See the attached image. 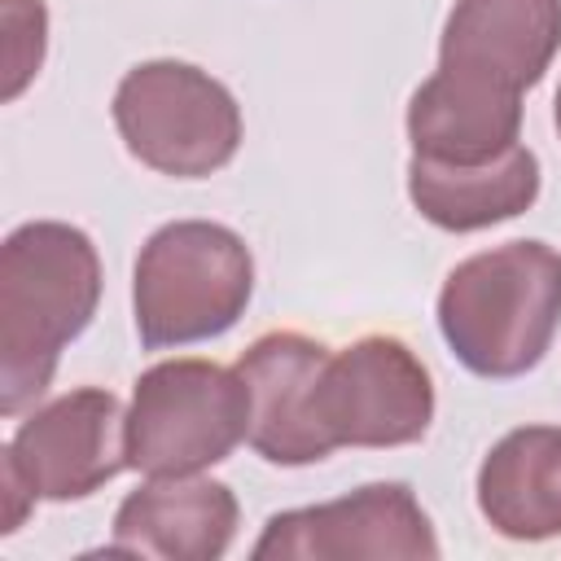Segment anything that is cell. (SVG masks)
<instances>
[{
  "label": "cell",
  "mask_w": 561,
  "mask_h": 561,
  "mask_svg": "<svg viewBox=\"0 0 561 561\" xmlns=\"http://www.w3.org/2000/svg\"><path fill=\"white\" fill-rule=\"evenodd\" d=\"M101 259L83 228L31 219L0 245V412H26L53 381L61 351L92 324Z\"/></svg>",
  "instance_id": "obj_1"
},
{
  "label": "cell",
  "mask_w": 561,
  "mask_h": 561,
  "mask_svg": "<svg viewBox=\"0 0 561 561\" xmlns=\"http://www.w3.org/2000/svg\"><path fill=\"white\" fill-rule=\"evenodd\" d=\"M561 324V254L543 241H504L456 263L438 289V329L478 377L530 373Z\"/></svg>",
  "instance_id": "obj_2"
},
{
  "label": "cell",
  "mask_w": 561,
  "mask_h": 561,
  "mask_svg": "<svg viewBox=\"0 0 561 561\" xmlns=\"http://www.w3.org/2000/svg\"><path fill=\"white\" fill-rule=\"evenodd\" d=\"M254 294L250 245L210 219L162 224L136 254L131 311L145 351L228 333Z\"/></svg>",
  "instance_id": "obj_3"
},
{
  "label": "cell",
  "mask_w": 561,
  "mask_h": 561,
  "mask_svg": "<svg viewBox=\"0 0 561 561\" xmlns=\"http://www.w3.org/2000/svg\"><path fill=\"white\" fill-rule=\"evenodd\" d=\"M250 434V386L215 359H162L131 386L127 465L145 478H188L237 451Z\"/></svg>",
  "instance_id": "obj_4"
},
{
  "label": "cell",
  "mask_w": 561,
  "mask_h": 561,
  "mask_svg": "<svg viewBox=\"0 0 561 561\" xmlns=\"http://www.w3.org/2000/svg\"><path fill=\"white\" fill-rule=\"evenodd\" d=\"M114 127L140 167L175 180H202L232 162L241 145V105L215 75L158 57L118 79Z\"/></svg>",
  "instance_id": "obj_5"
},
{
  "label": "cell",
  "mask_w": 561,
  "mask_h": 561,
  "mask_svg": "<svg viewBox=\"0 0 561 561\" xmlns=\"http://www.w3.org/2000/svg\"><path fill=\"white\" fill-rule=\"evenodd\" d=\"M316 421L329 447H408L434 421V381L394 333H368L333 351L316 381Z\"/></svg>",
  "instance_id": "obj_6"
},
{
  "label": "cell",
  "mask_w": 561,
  "mask_h": 561,
  "mask_svg": "<svg viewBox=\"0 0 561 561\" xmlns=\"http://www.w3.org/2000/svg\"><path fill=\"white\" fill-rule=\"evenodd\" d=\"M0 469H9L31 500H88L127 465V412L101 386L66 390L13 430L0 451Z\"/></svg>",
  "instance_id": "obj_7"
},
{
  "label": "cell",
  "mask_w": 561,
  "mask_h": 561,
  "mask_svg": "<svg viewBox=\"0 0 561 561\" xmlns=\"http://www.w3.org/2000/svg\"><path fill=\"white\" fill-rule=\"evenodd\" d=\"M254 561H434L438 535L408 482H368L342 500L272 513Z\"/></svg>",
  "instance_id": "obj_8"
},
{
  "label": "cell",
  "mask_w": 561,
  "mask_h": 561,
  "mask_svg": "<svg viewBox=\"0 0 561 561\" xmlns=\"http://www.w3.org/2000/svg\"><path fill=\"white\" fill-rule=\"evenodd\" d=\"M324 359H329V346L294 329H272L241 351L237 373L250 386L245 443L267 465L298 469L333 451L316 421V381Z\"/></svg>",
  "instance_id": "obj_9"
},
{
  "label": "cell",
  "mask_w": 561,
  "mask_h": 561,
  "mask_svg": "<svg viewBox=\"0 0 561 561\" xmlns=\"http://www.w3.org/2000/svg\"><path fill=\"white\" fill-rule=\"evenodd\" d=\"M237 495L215 478H149L114 513L110 557L219 561L237 535Z\"/></svg>",
  "instance_id": "obj_10"
},
{
  "label": "cell",
  "mask_w": 561,
  "mask_h": 561,
  "mask_svg": "<svg viewBox=\"0 0 561 561\" xmlns=\"http://www.w3.org/2000/svg\"><path fill=\"white\" fill-rule=\"evenodd\" d=\"M557 48L561 0H456L443 22L438 66L526 92L543 79Z\"/></svg>",
  "instance_id": "obj_11"
},
{
  "label": "cell",
  "mask_w": 561,
  "mask_h": 561,
  "mask_svg": "<svg viewBox=\"0 0 561 561\" xmlns=\"http://www.w3.org/2000/svg\"><path fill=\"white\" fill-rule=\"evenodd\" d=\"M522 92L491 79L438 66L408 101L412 158L430 162H486L517 145Z\"/></svg>",
  "instance_id": "obj_12"
},
{
  "label": "cell",
  "mask_w": 561,
  "mask_h": 561,
  "mask_svg": "<svg viewBox=\"0 0 561 561\" xmlns=\"http://www.w3.org/2000/svg\"><path fill=\"white\" fill-rule=\"evenodd\" d=\"M478 508L495 535L543 543L561 535V425L508 430L478 465Z\"/></svg>",
  "instance_id": "obj_13"
},
{
  "label": "cell",
  "mask_w": 561,
  "mask_h": 561,
  "mask_svg": "<svg viewBox=\"0 0 561 561\" xmlns=\"http://www.w3.org/2000/svg\"><path fill=\"white\" fill-rule=\"evenodd\" d=\"M408 197L434 228L478 232L517 219L539 197V158L517 140L486 162H408Z\"/></svg>",
  "instance_id": "obj_14"
},
{
  "label": "cell",
  "mask_w": 561,
  "mask_h": 561,
  "mask_svg": "<svg viewBox=\"0 0 561 561\" xmlns=\"http://www.w3.org/2000/svg\"><path fill=\"white\" fill-rule=\"evenodd\" d=\"M4 101H13L44 61L48 13L44 0H4Z\"/></svg>",
  "instance_id": "obj_15"
},
{
  "label": "cell",
  "mask_w": 561,
  "mask_h": 561,
  "mask_svg": "<svg viewBox=\"0 0 561 561\" xmlns=\"http://www.w3.org/2000/svg\"><path fill=\"white\" fill-rule=\"evenodd\" d=\"M552 118H557V131H561V88H557V101H552Z\"/></svg>",
  "instance_id": "obj_16"
}]
</instances>
